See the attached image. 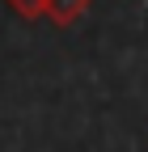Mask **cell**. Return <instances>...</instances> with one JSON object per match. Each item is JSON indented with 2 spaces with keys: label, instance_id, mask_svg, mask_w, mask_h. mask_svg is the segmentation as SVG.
<instances>
[{
  "label": "cell",
  "instance_id": "cell-1",
  "mask_svg": "<svg viewBox=\"0 0 148 152\" xmlns=\"http://www.w3.org/2000/svg\"><path fill=\"white\" fill-rule=\"evenodd\" d=\"M85 13H89V0H47V9H42V17L51 26H59V30L76 26Z\"/></svg>",
  "mask_w": 148,
  "mask_h": 152
},
{
  "label": "cell",
  "instance_id": "cell-2",
  "mask_svg": "<svg viewBox=\"0 0 148 152\" xmlns=\"http://www.w3.org/2000/svg\"><path fill=\"white\" fill-rule=\"evenodd\" d=\"M4 4L17 13V17H26V21H34V17H42L47 9V0H4Z\"/></svg>",
  "mask_w": 148,
  "mask_h": 152
}]
</instances>
